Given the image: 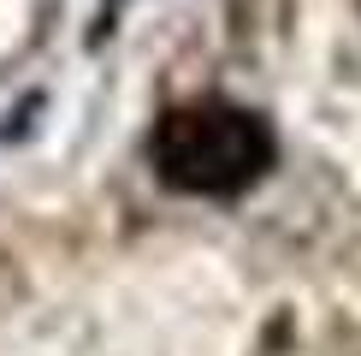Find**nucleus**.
I'll return each mask as SVG.
<instances>
[{"instance_id": "f257e3e1", "label": "nucleus", "mask_w": 361, "mask_h": 356, "mask_svg": "<svg viewBox=\"0 0 361 356\" xmlns=\"http://www.w3.org/2000/svg\"><path fill=\"white\" fill-rule=\"evenodd\" d=\"M273 155H279L273 125L255 107H237L219 95L160 113L154 137H148V160H154L160 184L178 196H214V202L243 196L273 167Z\"/></svg>"}]
</instances>
